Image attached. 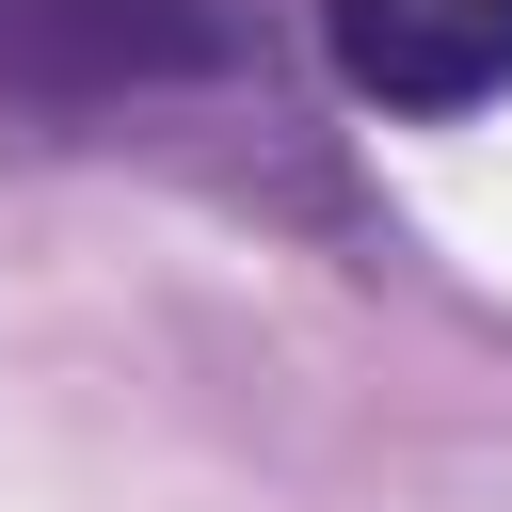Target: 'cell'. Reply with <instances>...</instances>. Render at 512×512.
<instances>
[{
  "label": "cell",
  "instance_id": "cell-2",
  "mask_svg": "<svg viewBox=\"0 0 512 512\" xmlns=\"http://www.w3.org/2000/svg\"><path fill=\"white\" fill-rule=\"evenodd\" d=\"M320 48L400 128H464L512 96V0H320Z\"/></svg>",
  "mask_w": 512,
  "mask_h": 512
},
{
  "label": "cell",
  "instance_id": "cell-1",
  "mask_svg": "<svg viewBox=\"0 0 512 512\" xmlns=\"http://www.w3.org/2000/svg\"><path fill=\"white\" fill-rule=\"evenodd\" d=\"M256 48V0H0V112H144Z\"/></svg>",
  "mask_w": 512,
  "mask_h": 512
}]
</instances>
